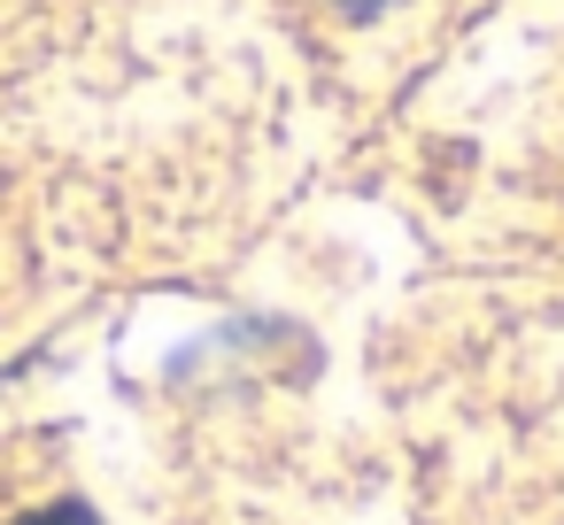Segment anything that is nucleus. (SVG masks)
<instances>
[{"mask_svg":"<svg viewBox=\"0 0 564 525\" xmlns=\"http://www.w3.org/2000/svg\"><path fill=\"white\" fill-rule=\"evenodd\" d=\"M24 525H94L78 502H63V510H40V517H24Z\"/></svg>","mask_w":564,"mask_h":525,"instance_id":"nucleus-1","label":"nucleus"},{"mask_svg":"<svg viewBox=\"0 0 564 525\" xmlns=\"http://www.w3.org/2000/svg\"><path fill=\"white\" fill-rule=\"evenodd\" d=\"M348 9H371V0H348Z\"/></svg>","mask_w":564,"mask_h":525,"instance_id":"nucleus-2","label":"nucleus"}]
</instances>
